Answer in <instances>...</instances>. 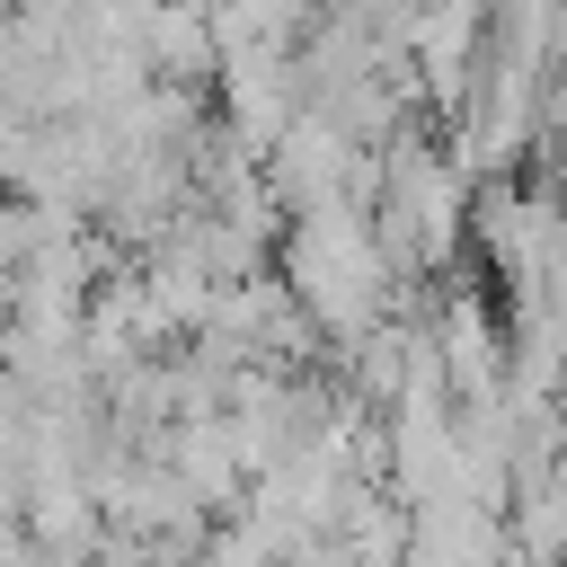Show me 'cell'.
I'll list each match as a JSON object with an SVG mask.
<instances>
[{
  "mask_svg": "<svg viewBox=\"0 0 567 567\" xmlns=\"http://www.w3.org/2000/svg\"><path fill=\"white\" fill-rule=\"evenodd\" d=\"M0 319H9V275H0Z\"/></svg>",
  "mask_w": 567,
  "mask_h": 567,
  "instance_id": "obj_3",
  "label": "cell"
},
{
  "mask_svg": "<svg viewBox=\"0 0 567 567\" xmlns=\"http://www.w3.org/2000/svg\"><path fill=\"white\" fill-rule=\"evenodd\" d=\"M416 567H496V514L487 505H425Z\"/></svg>",
  "mask_w": 567,
  "mask_h": 567,
  "instance_id": "obj_2",
  "label": "cell"
},
{
  "mask_svg": "<svg viewBox=\"0 0 567 567\" xmlns=\"http://www.w3.org/2000/svg\"><path fill=\"white\" fill-rule=\"evenodd\" d=\"M292 275H301V292H310V310L319 319H363L372 310V292H381V266H372V248H363V230L354 221H310L301 239H292Z\"/></svg>",
  "mask_w": 567,
  "mask_h": 567,
  "instance_id": "obj_1",
  "label": "cell"
}]
</instances>
